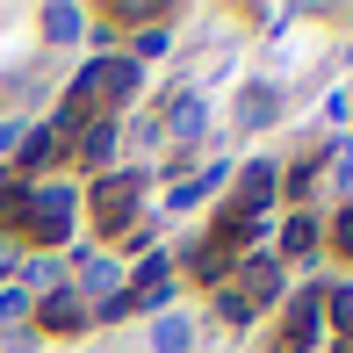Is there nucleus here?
I'll list each match as a JSON object with an SVG mask.
<instances>
[{
    "instance_id": "obj_1",
    "label": "nucleus",
    "mask_w": 353,
    "mask_h": 353,
    "mask_svg": "<svg viewBox=\"0 0 353 353\" xmlns=\"http://www.w3.org/2000/svg\"><path fill=\"white\" fill-rule=\"evenodd\" d=\"M72 210H79V195L65 181H29L22 202H14V223H22L37 245H65L72 238Z\"/></svg>"
},
{
    "instance_id": "obj_23",
    "label": "nucleus",
    "mask_w": 353,
    "mask_h": 353,
    "mask_svg": "<svg viewBox=\"0 0 353 353\" xmlns=\"http://www.w3.org/2000/svg\"><path fill=\"white\" fill-rule=\"evenodd\" d=\"M14 144H22V123H0V159H8Z\"/></svg>"
},
{
    "instance_id": "obj_4",
    "label": "nucleus",
    "mask_w": 353,
    "mask_h": 353,
    "mask_svg": "<svg viewBox=\"0 0 353 353\" xmlns=\"http://www.w3.org/2000/svg\"><path fill=\"white\" fill-rule=\"evenodd\" d=\"M281 288H288V274H281V260H274V252H238V296H245L252 310L281 303Z\"/></svg>"
},
{
    "instance_id": "obj_9",
    "label": "nucleus",
    "mask_w": 353,
    "mask_h": 353,
    "mask_svg": "<svg viewBox=\"0 0 353 353\" xmlns=\"http://www.w3.org/2000/svg\"><path fill=\"white\" fill-rule=\"evenodd\" d=\"M72 152L79 159H87V166H116V123H108V116H94V123H79V137H72Z\"/></svg>"
},
{
    "instance_id": "obj_5",
    "label": "nucleus",
    "mask_w": 353,
    "mask_h": 353,
    "mask_svg": "<svg viewBox=\"0 0 353 353\" xmlns=\"http://www.w3.org/2000/svg\"><path fill=\"white\" fill-rule=\"evenodd\" d=\"M274 188H281L274 159H252V166L238 173V195H231V210H238V216H267V210H274Z\"/></svg>"
},
{
    "instance_id": "obj_10",
    "label": "nucleus",
    "mask_w": 353,
    "mask_h": 353,
    "mask_svg": "<svg viewBox=\"0 0 353 353\" xmlns=\"http://www.w3.org/2000/svg\"><path fill=\"white\" fill-rule=\"evenodd\" d=\"M79 29H87V8H72V0H51V8H43V37L51 43H79Z\"/></svg>"
},
{
    "instance_id": "obj_13",
    "label": "nucleus",
    "mask_w": 353,
    "mask_h": 353,
    "mask_svg": "<svg viewBox=\"0 0 353 353\" xmlns=\"http://www.w3.org/2000/svg\"><path fill=\"white\" fill-rule=\"evenodd\" d=\"M317 252V216H288L281 223V260H310Z\"/></svg>"
},
{
    "instance_id": "obj_16",
    "label": "nucleus",
    "mask_w": 353,
    "mask_h": 353,
    "mask_svg": "<svg viewBox=\"0 0 353 353\" xmlns=\"http://www.w3.org/2000/svg\"><path fill=\"white\" fill-rule=\"evenodd\" d=\"M210 188H223V166H210L202 181H181V188H173V210H195V202L210 195Z\"/></svg>"
},
{
    "instance_id": "obj_6",
    "label": "nucleus",
    "mask_w": 353,
    "mask_h": 353,
    "mask_svg": "<svg viewBox=\"0 0 353 353\" xmlns=\"http://www.w3.org/2000/svg\"><path fill=\"white\" fill-rule=\"evenodd\" d=\"M317 332H325V288L310 281V288H296V296H288V346H281V353H303Z\"/></svg>"
},
{
    "instance_id": "obj_19",
    "label": "nucleus",
    "mask_w": 353,
    "mask_h": 353,
    "mask_svg": "<svg viewBox=\"0 0 353 353\" xmlns=\"http://www.w3.org/2000/svg\"><path fill=\"white\" fill-rule=\"evenodd\" d=\"M317 159H325V152H317ZM317 159H303V166L288 173V195H310V188H317Z\"/></svg>"
},
{
    "instance_id": "obj_2",
    "label": "nucleus",
    "mask_w": 353,
    "mask_h": 353,
    "mask_svg": "<svg viewBox=\"0 0 353 353\" xmlns=\"http://www.w3.org/2000/svg\"><path fill=\"white\" fill-rule=\"evenodd\" d=\"M137 87H144V65H137V58H87L79 79H72V101H65V108L87 116L94 101H130Z\"/></svg>"
},
{
    "instance_id": "obj_8",
    "label": "nucleus",
    "mask_w": 353,
    "mask_h": 353,
    "mask_svg": "<svg viewBox=\"0 0 353 353\" xmlns=\"http://www.w3.org/2000/svg\"><path fill=\"white\" fill-rule=\"evenodd\" d=\"M238 267V252L223 245V238H202V245H188V274L195 281H210V288H223V274Z\"/></svg>"
},
{
    "instance_id": "obj_11",
    "label": "nucleus",
    "mask_w": 353,
    "mask_h": 353,
    "mask_svg": "<svg viewBox=\"0 0 353 353\" xmlns=\"http://www.w3.org/2000/svg\"><path fill=\"white\" fill-rule=\"evenodd\" d=\"M195 346V325H188L181 310H159V325H152V353H188Z\"/></svg>"
},
{
    "instance_id": "obj_17",
    "label": "nucleus",
    "mask_w": 353,
    "mask_h": 353,
    "mask_svg": "<svg viewBox=\"0 0 353 353\" xmlns=\"http://www.w3.org/2000/svg\"><path fill=\"white\" fill-rule=\"evenodd\" d=\"M216 317H223V325H252L260 310H252V303L238 296V288H216Z\"/></svg>"
},
{
    "instance_id": "obj_20",
    "label": "nucleus",
    "mask_w": 353,
    "mask_h": 353,
    "mask_svg": "<svg viewBox=\"0 0 353 353\" xmlns=\"http://www.w3.org/2000/svg\"><path fill=\"white\" fill-rule=\"evenodd\" d=\"M332 245H339L346 260H353V202H346V210H339V223H332Z\"/></svg>"
},
{
    "instance_id": "obj_7",
    "label": "nucleus",
    "mask_w": 353,
    "mask_h": 353,
    "mask_svg": "<svg viewBox=\"0 0 353 353\" xmlns=\"http://www.w3.org/2000/svg\"><path fill=\"white\" fill-rule=\"evenodd\" d=\"M37 325L43 332H87L94 317H87V303H79V288H51V296L37 303Z\"/></svg>"
},
{
    "instance_id": "obj_14",
    "label": "nucleus",
    "mask_w": 353,
    "mask_h": 353,
    "mask_svg": "<svg viewBox=\"0 0 353 353\" xmlns=\"http://www.w3.org/2000/svg\"><path fill=\"white\" fill-rule=\"evenodd\" d=\"M274 87H245V101H238V123H245V130H260V123H274Z\"/></svg>"
},
{
    "instance_id": "obj_15",
    "label": "nucleus",
    "mask_w": 353,
    "mask_h": 353,
    "mask_svg": "<svg viewBox=\"0 0 353 353\" xmlns=\"http://www.w3.org/2000/svg\"><path fill=\"white\" fill-rule=\"evenodd\" d=\"M325 325H332V332H346V339H353V281L325 288Z\"/></svg>"
},
{
    "instance_id": "obj_22",
    "label": "nucleus",
    "mask_w": 353,
    "mask_h": 353,
    "mask_svg": "<svg viewBox=\"0 0 353 353\" xmlns=\"http://www.w3.org/2000/svg\"><path fill=\"white\" fill-rule=\"evenodd\" d=\"M29 310V296H22V288H0V317H22Z\"/></svg>"
},
{
    "instance_id": "obj_3",
    "label": "nucleus",
    "mask_w": 353,
    "mask_h": 353,
    "mask_svg": "<svg viewBox=\"0 0 353 353\" xmlns=\"http://www.w3.org/2000/svg\"><path fill=\"white\" fill-rule=\"evenodd\" d=\"M137 195H144V173H101V188H94V216H101V231H130L137 223Z\"/></svg>"
},
{
    "instance_id": "obj_12",
    "label": "nucleus",
    "mask_w": 353,
    "mask_h": 353,
    "mask_svg": "<svg viewBox=\"0 0 353 353\" xmlns=\"http://www.w3.org/2000/svg\"><path fill=\"white\" fill-rule=\"evenodd\" d=\"M202 123H210V108H202V94H181V101L166 108V130H173V137H202Z\"/></svg>"
},
{
    "instance_id": "obj_21",
    "label": "nucleus",
    "mask_w": 353,
    "mask_h": 353,
    "mask_svg": "<svg viewBox=\"0 0 353 353\" xmlns=\"http://www.w3.org/2000/svg\"><path fill=\"white\" fill-rule=\"evenodd\" d=\"M332 173H339V188H353V144H332Z\"/></svg>"
},
{
    "instance_id": "obj_18",
    "label": "nucleus",
    "mask_w": 353,
    "mask_h": 353,
    "mask_svg": "<svg viewBox=\"0 0 353 353\" xmlns=\"http://www.w3.org/2000/svg\"><path fill=\"white\" fill-rule=\"evenodd\" d=\"M166 43H173V29H166V22L137 29V65H144V58H166Z\"/></svg>"
},
{
    "instance_id": "obj_24",
    "label": "nucleus",
    "mask_w": 353,
    "mask_h": 353,
    "mask_svg": "<svg viewBox=\"0 0 353 353\" xmlns=\"http://www.w3.org/2000/svg\"><path fill=\"white\" fill-rule=\"evenodd\" d=\"M8 274H14V260H8V252H0V288H8Z\"/></svg>"
}]
</instances>
